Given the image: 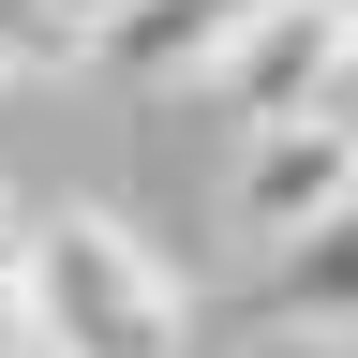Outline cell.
<instances>
[{"label":"cell","mask_w":358,"mask_h":358,"mask_svg":"<svg viewBox=\"0 0 358 358\" xmlns=\"http://www.w3.org/2000/svg\"><path fill=\"white\" fill-rule=\"evenodd\" d=\"M15 313L75 358H179V284L120 209H45L15 254Z\"/></svg>","instance_id":"1"},{"label":"cell","mask_w":358,"mask_h":358,"mask_svg":"<svg viewBox=\"0 0 358 358\" xmlns=\"http://www.w3.org/2000/svg\"><path fill=\"white\" fill-rule=\"evenodd\" d=\"M209 90L239 120H313V105H343L358 90V15L343 0H268V15L209 60Z\"/></svg>","instance_id":"2"},{"label":"cell","mask_w":358,"mask_h":358,"mask_svg":"<svg viewBox=\"0 0 358 358\" xmlns=\"http://www.w3.org/2000/svg\"><path fill=\"white\" fill-rule=\"evenodd\" d=\"M224 194H239L254 239H313L329 209H358V90H343V105H313V120H254Z\"/></svg>","instance_id":"3"},{"label":"cell","mask_w":358,"mask_h":358,"mask_svg":"<svg viewBox=\"0 0 358 358\" xmlns=\"http://www.w3.org/2000/svg\"><path fill=\"white\" fill-rule=\"evenodd\" d=\"M254 15H268V0H90V75H120V90H179V75H209Z\"/></svg>","instance_id":"4"},{"label":"cell","mask_w":358,"mask_h":358,"mask_svg":"<svg viewBox=\"0 0 358 358\" xmlns=\"http://www.w3.org/2000/svg\"><path fill=\"white\" fill-rule=\"evenodd\" d=\"M75 60H90V0H0V90L75 75Z\"/></svg>","instance_id":"5"},{"label":"cell","mask_w":358,"mask_h":358,"mask_svg":"<svg viewBox=\"0 0 358 358\" xmlns=\"http://www.w3.org/2000/svg\"><path fill=\"white\" fill-rule=\"evenodd\" d=\"M284 299L313 313V329H343V313H358V209H329L313 239H284Z\"/></svg>","instance_id":"6"},{"label":"cell","mask_w":358,"mask_h":358,"mask_svg":"<svg viewBox=\"0 0 358 358\" xmlns=\"http://www.w3.org/2000/svg\"><path fill=\"white\" fill-rule=\"evenodd\" d=\"M0 358H75V343H45V329H30V313H15V343H0Z\"/></svg>","instance_id":"7"},{"label":"cell","mask_w":358,"mask_h":358,"mask_svg":"<svg viewBox=\"0 0 358 358\" xmlns=\"http://www.w3.org/2000/svg\"><path fill=\"white\" fill-rule=\"evenodd\" d=\"M15 254H30V239H15V224H0V284H15Z\"/></svg>","instance_id":"8"},{"label":"cell","mask_w":358,"mask_h":358,"mask_svg":"<svg viewBox=\"0 0 358 358\" xmlns=\"http://www.w3.org/2000/svg\"><path fill=\"white\" fill-rule=\"evenodd\" d=\"M0 343H15V284H0Z\"/></svg>","instance_id":"9"},{"label":"cell","mask_w":358,"mask_h":358,"mask_svg":"<svg viewBox=\"0 0 358 358\" xmlns=\"http://www.w3.org/2000/svg\"><path fill=\"white\" fill-rule=\"evenodd\" d=\"M343 15H358V0H343Z\"/></svg>","instance_id":"10"}]
</instances>
